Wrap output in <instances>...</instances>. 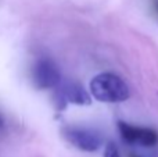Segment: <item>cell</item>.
Instances as JSON below:
<instances>
[{
	"mask_svg": "<svg viewBox=\"0 0 158 157\" xmlns=\"http://www.w3.org/2000/svg\"><path fill=\"white\" fill-rule=\"evenodd\" d=\"M90 95L101 103H121L131 97L126 82L112 72H101L89 83Z\"/></svg>",
	"mask_w": 158,
	"mask_h": 157,
	"instance_id": "1",
	"label": "cell"
},
{
	"mask_svg": "<svg viewBox=\"0 0 158 157\" xmlns=\"http://www.w3.org/2000/svg\"><path fill=\"white\" fill-rule=\"evenodd\" d=\"M63 136L69 145L77 147L78 150L87 153L97 152L103 145V138L98 132L83 127H69L63 128Z\"/></svg>",
	"mask_w": 158,
	"mask_h": 157,
	"instance_id": "2",
	"label": "cell"
},
{
	"mask_svg": "<svg viewBox=\"0 0 158 157\" xmlns=\"http://www.w3.org/2000/svg\"><path fill=\"white\" fill-rule=\"evenodd\" d=\"M118 131L121 134V138L129 145L151 147L158 143V132L153 128L135 127L129 122L118 121Z\"/></svg>",
	"mask_w": 158,
	"mask_h": 157,
	"instance_id": "3",
	"label": "cell"
},
{
	"mask_svg": "<svg viewBox=\"0 0 158 157\" xmlns=\"http://www.w3.org/2000/svg\"><path fill=\"white\" fill-rule=\"evenodd\" d=\"M60 81V70L49 58H40L32 67V82L38 89H53Z\"/></svg>",
	"mask_w": 158,
	"mask_h": 157,
	"instance_id": "4",
	"label": "cell"
},
{
	"mask_svg": "<svg viewBox=\"0 0 158 157\" xmlns=\"http://www.w3.org/2000/svg\"><path fill=\"white\" fill-rule=\"evenodd\" d=\"M61 96L68 103L78 106H89L92 103V97L86 92V89L78 82H69L61 91Z\"/></svg>",
	"mask_w": 158,
	"mask_h": 157,
	"instance_id": "5",
	"label": "cell"
},
{
	"mask_svg": "<svg viewBox=\"0 0 158 157\" xmlns=\"http://www.w3.org/2000/svg\"><path fill=\"white\" fill-rule=\"evenodd\" d=\"M104 157H122V156H121L117 145L114 142H108L106 145V147H104Z\"/></svg>",
	"mask_w": 158,
	"mask_h": 157,
	"instance_id": "6",
	"label": "cell"
},
{
	"mask_svg": "<svg viewBox=\"0 0 158 157\" xmlns=\"http://www.w3.org/2000/svg\"><path fill=\"white\" fill-rule=\"evenodd\" d=\"M0 127H3V120L0 118Z\"/></svg>",
	"mask_w": 158,
	"mask_h": 157,
	"instance_id": "7",
	"label": "cell"
}]
</instances>
